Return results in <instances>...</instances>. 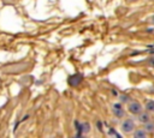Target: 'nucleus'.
<instances>
[{"label": "nucleus", "mask_w": 154, "mask_h": 138, "mask_svg": "<svg viewBox=\"0 0 154 138\" xmlns=\"http://www.w3.org/2000/svg\"><path fill=\"white\" fill-rule=\"evenodd\" d=\"M146 136H147V133H146L144 130H137V131L135 132V134H134L135 138H144Z\"/></svg>", "instance_id": "0eeeda50"}, {"label": "nucleus", "mask_w": 154, "mask_h": 138, "mask_svg": "<svg viewBox=\"0 0 154 138\" xmlns=\"http://www.w3.org/2000/svg\"><path fill=\"white\" fill-rule=\"evenodd\" d=\"M78 128L81 130V132H83V133H88V132L90 131V124H89V122H83Z\"/></svg>", "instance_id": "423d86ee"}, {"label": "nucleus", "mask_w": 154, "mask_h": 138, "mask_svg": "<svg viewBox=\"0 0 154 138\" xmlns=\"http://www.w3.org/2000/svg\"><path fill=\"white\" fill-rule=\"evenodd\" d=\"M134 128H135V124H134V121H132V120L126 119L125 121H123V124H122V130H123L125 133L131 132Z\"/></svg>", "instance_id": "f03ea898"}, {"label": "nucleus", "mask_w": 154, "mask_h": 138, "mask_svg": "<svg viewBox=\"0 0 154 138\" xmlns=\"http://www.w3.org/2000/svg\"><path fill=\"white\" fill-rule=\"evenodd\" d=\"M113 113L116 114V116H123V108H122V106L120 104H114L113 106Z\"/></svg>", "instance_id": "20e7f679"}, {"label": "nucleus", "mask_w": 154, "mask_h": 138, "mask_svg": "<svg viewBox=\"0 0 154 138\" xmlns=\"http://www.w3.org/2000/svg\"><path fill=\"white\" fill-rule=\"evenodd\" d=\"M153 22H154V17H153Z\"/></svg>", "instance_id": "f8f14e48"}, {"label": "nucleus", "mask_w": 154, "mask_h": 138, "mask_svg": "<svg viewBox=\"0 0 154 138\" xmlns=\"http://www.w3.org/2000/svg\"><path fill=\"white\" fill-rule=\"evenodd\" d=\"M146 130L147 131H149V132H152V131H154V122H150V121H148V122H146Z\"/></svg>", "instance_id": "1a4fd4ad"}, {"label": "nucleus", "mask_w": 154, "mask_h": 138, "mask_svg": "<svg viewBox=\"0 0 154 138\" xmlns=\"http://www.w3.org/2000/svg\"><path fill=\"white\" fill-rule=\"evenodd\" d=\"M138 120H140L141 122L146 124V122H148V121L150 120V116H149V114H148V113H140Z\"/></svg>", "instance_id": "39448f33"}, {"label": "nucleus", "mask_w": 154, "mask_h": 138, "mask_svg": "<svg viewBox=\"0 0 154 138\" xmlns=\"http://www.w3.org/2000/svg\"><path fill=\"white\" fill-rule=\"evenodd\" d=\"M146 109L149 112H154V101H148L146 104Z\"/></svg>", "instance_id": "6e6552de"}, {"label": "nucleus", "mask_w": 154, "mask_h": 138, "mask_svg": "<svg viewBox=\"0 0 154 138\" xmlns=\"http://www.w3.org/2000/svg\"><path fill=\"white\" fill-rule=\"evenodd\" d=\"M131 1H137V0H131Z\"/></svg>", "instance_id": "9b49d317"}, {"label": "nucleus", "mask_w": 154, "mask_h": 138, "mask_svg": "<svg viewBox=\"0 0 154 138\" xmlns=\"http://www.w3.org/2000/svg\"><path fill=\"white\" fill-rule=\"evenodd\" d=\"M81 80H82V77H81L79 74H75V76L70 77L69 83H70L72 86H76V85H78V84L81 83Z\"/></svg>", "instance_id": "7ed1b4c3"}, {"label": "nucleus", "mask_w": 154, "mask_h": 138, "mask_svg": "<svg viewBox=\"0 0 154 138\" xmlns=\"http://www.w3.org/2000/svg\"><path fill=\"white\" fill-rule=\"evenodd\" d=\"M149 64H150V65H154V58L149 59Z\"/></svg>", "instance_id": "9d476101"}, {"label": "nucleus", "mask_w": 154, "mask_h": 138, "mask_svg": "<svg viewBox=\"0 0 154 138\" xmlns=\"http://www.w3.org/2000/svg\"><path fill=\"white\" fill-rule=\"evenodd\" d=\"M128 109H129V112L132 113V114H140V113L142 112V106H141L140 102H137V101H132V102L129 103Z\"/></svg>", "instance_id": "f257e3e1"}]
</instances>
